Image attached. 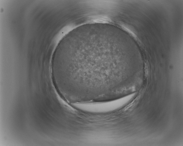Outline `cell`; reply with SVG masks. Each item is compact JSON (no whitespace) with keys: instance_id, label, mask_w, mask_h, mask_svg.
Returning <instances> with one entry per match:
<instances>
[{"instance_id":"6da1fadb","label":"cell","mask_w":183,"mask_h":146,"mask_svg":"<svg viewBox=\"0 0 183 146\" xmlns=\"http://www.w3.org/2000/svg\"><path fill=\"white\" fill-rule=\"evenodd\" d=\"M100 41H72L57 74L63 93L73 99L102 100L114 95L125 81L123 67L112 61V54Z\"/></svg>"}]
</instances>
